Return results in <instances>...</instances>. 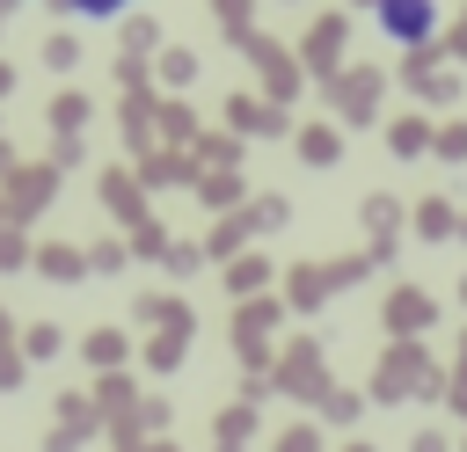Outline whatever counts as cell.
<instances>
[{"label": "cell", "mask_w": 467, "mask_h": 452, "mask_svg": "<svg viewBox=\"0 0 467 452\" xmlns=\"http://www.w3.org/2000/svg\"><path fill=\"white\" fill-rule=\"evenodd\" d=\"M379 29H387V36H431V29H438V7H431V0H387V7H379Z\"/></svg>", "instance_id": "obj_1"}, {"label": "cell", "mask_w": 467, "mask_h": 452, "mask_svg": "<svg viewBox=\"0 0 467 452\" xmlns=\"http://www.w3.org/2000/svg\"><path fill=\"white\" fill-rule=\"evenodd\" d=\"M66 7H73L80 22H117V15H124V7H139V0H66Z\"/></svg>", "instance_id": "obj_2"}]
</instances>
